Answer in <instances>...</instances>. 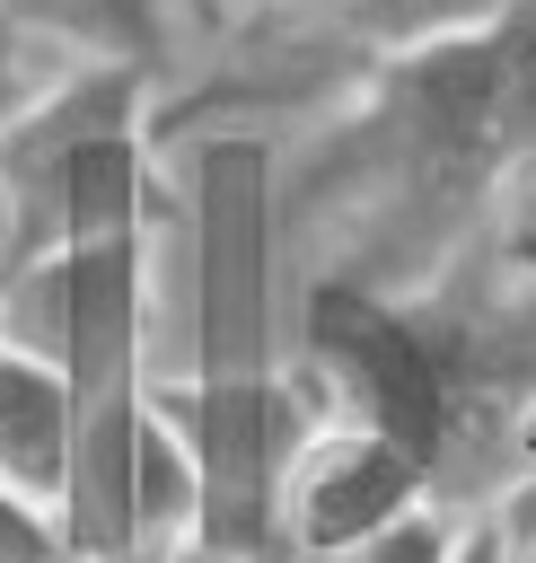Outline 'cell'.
<instances>
[{
    "instance_id": "obj_1",
    "label": "cell",
    "mask_w": 536,
    "mask_h": 563,
    "mask_svg": "<svg viewBox=\"0 0 536 563\" xmlns=\"http://www.w3.org/2000/svg\"><path fill=\"white\" fill-rule=\"evenodd\" d=\"M536 176V0L492 26L360 70L316 132L272 158V220L316 246V273L431 290L474 255Z\"/></svg>"
},
{
    "instance_id": "obj_2",
    "label": "cell",
    "mask_w": 536,
    "mask_h": 563,
    "mask_svg": "<svg viewBox=\"0 0 536 563\" xmlns=\"http://www.w3.org/2000/svg\"><path fill=\"white\" fill-rule=\"evenodd\" d=\"M299 378L325 413L378 422L431 466L448 510H483L527 475L536 431V282L483 238L431 290L316 273L299 290Z\"/></svg>"
},
{
    "instance_id": "obj_3",
    "label": "cell",
    "mask_w": 536,
    "mask_h": 563,
    "mask_svg": "<svg viewBox=\"0 0 536 563\" xmlns=\"http://www.w3.org/2000/svg\"><path fill=\"white\" fill-rule=\"evenodd\" d=\"M193 369L158 387L167 422L202 466V563H272L281 457L308 431L316 396L272 352V150L246 132L193 141Z\"/></svg>"
},
{
    "instance_id": "obj_4",
    "label": "cell",
    "mask_w": 536,
    "mask_h": 563,
    "mask_svg": "<svg viewBox=\"0 0 536 563\" xmlns=\"http://www.w3.org/2000/svg\"><path fill=\"white\" fill-rule=\"evenodd\" d=\"M158 132V79L123 62H70L0 141V290L79 246V194L105 141Z\"/></svg>"
},
{
    "instance_id": "obj_5",
    "label": "cell",
    "mask_w": 536,
    "mask_h": 563,
    "mask_svg": "<svg viewBox=\"0 0 536 563\" xmlns=\"http://www.w3.org/2000/svg\"><path fill=\"white\" fill-rule=\"evenodd\" d=\"M439 501L431 493V466L387 440L378 422H351V413H308V431L290 440L281 457V493H272V545L299 554V563H334L351 554L360 537H378L387 519Z\"/></svg>"
},
{
    "instance_id": "obj_6",
    "label": "cell",
    "mask_w": 536,
    "mask_h": 563,
    "mask_svg": "<svg viewBox=\"0 0 536 563\" xmlns=\"http://www.w3.org/2000/svg\"><path fill=\"white\" fill-rule=\"evenodd\" d=\"M0 484L62 510L70 484V387L53 352H26L18 334H0Z\"/></svg>"
},
{
    "instance_id": "obj_7",
    "label": "cell",
    "mask_w": 536,
    "mask_h": 563,
    "mask_svg": "<svg viewBox=\"0 0 536 563\" xmlns=\"http://www.w3.org/2000/svg\"><path fill=\"white\" fill-rule=\"evenodd\" d=\"M0 18L44 35L62 62H123L149 79L176 70V0H0Z\"/></svg>"
},
{
    "instance_id": "obj_8",
    "label": "cell",
    "mask_w": 536,
    "mask_h": 563,
    "mask_svg": "<svg viewBox=\"0 0 536 563\" xmlns=\"http://www.w3.org/2000/svg\"><path fill=\"white\" fill-rule=\"evenodd\" d=\"M457 537H466V510L422 501V510L387 519L378 537H360V545H351V554H334V563H457Z\"/></svg>"
},
{
    "instance_id": "obj_9",
    "label": "cell",
    "mask_w": 536,
    "mask_h": 563,
    "mask_svg": "<svg viewBox=\"0 0 536 563\" xmlns=\"http://www.w3.org/2000/svg\"><path fill=\"white\" fill-rule=\"evenodd\" d=\"M62 70H70V62H62L44 35H26V26H9V18H0V141H9V123H18V114H26Z\"/></svg>"
},
{
    "instance_id": "obj_10",
    "label": "cell",
    "mask_w": 536,
    "mask_h": 563,
    "mask_svg": "<svg viewBox=\"0 0 536 563\" xmlns=\"http://www.w3.org/2000/svg\"><path fill=\"white\" fill-rule=\"evenodd\" d=\"M492 246H501V264H518L527 282H536V176L510 194V211H501V229H492Z\"/></svg>"
},
{
    "instance_id": "obj_11",
    "label": "cell",
    "mask_w": 536,
    "mask_h": 563,
    "mask_svg": "<svg viewBox=\"0 0 536 563\" xmlns=\"http://www.w3.org/2000/svg\"><path fill=\"white\" fill-rule=\"evenodd\" d=\"M457 563H518V545H510V519H501V501H483V510H466V537H457Z\"/></svg>"
},
{
    "instance_id": "obj_12",
    "label": "cell",
    "mask_w": 536,
    "mask_h": 563,
    "mask_svg": "<svg viewBox=\"0 0 536 563\" xmlns=\"http://www.w3.org/2000/svg\"><path fill=\"white\" fill-rule=\"evenodd\" d=\"M290 9H316V0H202V26H255V18H290Z\"/></svg>"
},
{
    "instance_id": "obj_13",
    "label": "cell",
    "mask_w": 536,
    "mask_h": 563,
    "mask_svg": "<svg viewBox=\"0 0 536 563\" xmlns=\"http://www.w3.org/2000/svg\"><path fill=\"white\" fill-rule=\"evenodd\" d=\"M185 9H193V18H202V0H185Z\"/></svg>"
},
{
    "instance_id": "obj_14",
    "label": "cell",
    "mask_w": 536,
    "mask_h": 563,
    "mask_svg": "<svg viewBox=\"0 0 536 563\" xmlns=\"http://www.w3.org/2000/svg\"><path fill=\"white\" fill-rule=\"evenodd\" d=\"M527 457H536V431H527Z\"/></svg>"
},
{
    "instance_id": "obj_15",
    "label": "cell",
    "mask_w": 536,
    "mask_h": 563,
    "mask_svg": "<svg viewBox=\"0 0 536 563\" xmlns=\"http://www.w3.org/2000/svg\"><path fill=\"white\" fill-rule=\"evenodd\" d=\"M272 563H299V554H272Z\"/></svg>"
},
{
    "instance_id": "obj_16",
    "label": "cell",
    "mask_w": 536,
    "mask_h": 563,
    "mask_svg": "<svg viewBox=\"0 0 536 563\" xmlns=\"http://www.w3.org/2000/svg\"><path fill=\"white\" fill-rule=\"evenodd\" d=\"M70 563H79V554H70Z\"/></svg>"
}]
</instances>
